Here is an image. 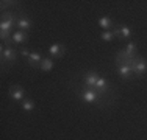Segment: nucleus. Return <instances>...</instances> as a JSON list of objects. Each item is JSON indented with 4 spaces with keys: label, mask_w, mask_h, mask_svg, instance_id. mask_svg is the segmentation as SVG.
Wrapping results in <instances>:
<instances>
[{
    "label": "nucleus",
    "mask_w": 147,
    "mask_h": 140,
    "mask_svg": "<svg viewBox=\"0 0 147 140\" xmlns=\"http://www.w3.org/2000/svg\"><path fill=\"white\" fill-rule=\"evenodd\" d=\"M78 98L83 101V103H88V104H99V106H102L100 103H103L105 101V97L103 93L100 92H96V90H91V89H86V87H78V89L75 90Z\"/></svg>",
    "instance_id": "nucleus-1"
},
{
    "label": "nucleus",
    "mask_w": 147,
    "mask_h": 140,
    "mask_svg": "<svg viewBox=\"0 0 147 140\" xmlns=\"http://www.w3.org/2000/svg\"><path fill=\"white\" fill-rule=\"evenodd\" d=\"M17 20H19V17L14 11H3L2 20H0V31H11L13 33V28L16 27Z\"/></svg>",
    "instance_id": "nucleus-2"
},
{
    "label": "nucleus",
    "mask_w": 147,
    "mask_h": 140,
    "mask_svg": "<svg viewBox=\"0 0 147 140\" xmlns=\"http://www.w3.org/2000/svg\"><path fill=\"white\" fill-rule=\"evenodd\" d=\"M131 70H133V75L138 76V78L144 76L146 72H147V59L142 58L141 55L135 56V59H133V64H131Z\"/></svg>",
    "instance_id": "nucleus-3"
},
{
    "label": "nucleus",
    "mask_w": 147,
    "mask_h": 140,
    "mask_svg": "<svg viewBox=\"0 0 147 140\" xmlns=\"http://www.w3.org/2000/svg\"><path fill=\"white\" fill-rule=\"evenodd\" d=\"M100 75L94 70H89V72H85L82 75V87H86V89H91V90H96V86H97V81H99Z\"/></svg>",
    "instance_id": "nucleus-4"
},
{
    "label": "nucleus",
    "mask_w": 147,
    "mask_h": 140,
    "mask_svg": "<svg viewBox=\"0 0 147 140\" xmlns=\"http://www.w3.org/2000/svg\"><path fill=\"white\" fill-rule=\"evenodd\" d=\"M0 56H2V64H13V62H16L17 56H19V51L16 50L14 47H6L5 44H2V47H0Z\"/></svg>",
    "instance_id": "nucleus-5"
},
{
    "label": "nucleus",
    "mask_w": 147,
    "mask_h": 140,
    "mask_svg": "<svg viewBox=\"0 0 147 140\" xmlns=\"http://www.w3.org/2000/svg\"><path fill=\"white\" fill-rule=\"evenodd\" d=\"M8 95L13 101H16V103H22L27 98L25 97V89H24L22 86H19V84H11V86L8 87Z\"/></svg>",
    "instance_id": "nucleus-6"
},
{
    "label": "nucleus",
    "mask_w": 147,
    "mask_h": 140,
    "mask_svg": "<svg viewBox=\"0 0 147 140\" xmlns=\"http://www.w3.org/2000/svg\"><path fill=\"white\" fill-rule=\"evenodd\" d=\"M66 53V45L64 44H52L47 48V56L52 59H59Z\"/></svg>",
    "instance_id": "nucleus-7"
},
{
    "label": "nucleus",
    "mask_w": 147,
    "mask_h": 140,
    "mask_svg": "<svg viewBox=\"0 0 147 140\" xmlns=\"http://www.w3.org/2000/svg\"><path fill=\"white\" fill-rule=\"evenodd\" d=\"M113 31H114L116 39H119V41H128L131 37V28L128 25H124V23H122V25L114 27Z\"/></svg>",
    "instance_id": "nucleus-8"
},
{
    "label": "nucleus",
    "mask_w": 147,
    "mask_h": 140,
    "mask_svg": "<svg viewBox=\"0 0 147 140\" xmlns=\"http://www.w3.org/2000/svg\"><path fill=\"white\" fill-rule=\"evenodd\" d=\"M42 59H44V58H42V55H41V51L34 50V51H31L30 56L27 58V64H28L31 69H39Z\"/></svg>",
    "instance_id": "nucleus-9"
},
{
    "label": "nucleus",
    "mask_w": 147,
    "mask_h": 140,
    "mask_svg": "<svg viewBox=\"0 0 147 140\" xmlns=\"http://www.w3.org/2000/svg\"><path fill=\"white\" fill-rule=\"evenodd\" d=\"M97 25H99V28H102L103 31H110V30H113L114 27V20L111 19L110 16H102L99 20H97Z\"/></svg>",
    "instance_id": "nucleus-10"
},
{
    "label": "nucleus",
    "mask_w": 147,
    "mask_h": 140,
    "mask_svg": "<svg viewBox=\"0 0 147 140\" xmlns=\"http://www.w3.org/2000/svg\"><path fill=\"white\" fill-rule=\"evenodd\" d=\"M11 41H13V45H16V44H25V42H28V33L17 30V31L13 33Z\"/></svg>",
    "instance_id": "nucleus-11"
},
{
    "label": "nucleus",
    "mask_w": 147,
    "mask_h": 140,
    "mask_svg": "<svg viewBox=\"0 0 147 140\" xmlns=\"http://www.w3.org/2000/svg\"><path fill=\"white\" fill-rule=\"evenodd\" d=\"M16 28H19V31H25V33H28V31L31 30V20L28 19V17H25V16H20L19 20H17V23H16Z\"/></svg>",
    "instance_id": "nucleus-12"
},
{
    "label": "nucleus",
    "mask_w": 147,
    "mask_h": 140,
    "mask_svg": "<svg viewBox=\"0 0 147 140\" xmlns=\"http://www.w3.org/2000/svg\"><path fill=\"white\" fill-rule=\"evenodd\" d=\"M117 75L121 76V78H124V79H131V76H133V70H131V65H117Z\"/></svg>",
    "instance_id": "nucleus-13"
},
{
    "label": "nucleus",
    "mask_w": 147,
    "mask_h": 140,
    "mask_svg": "<svg viewBox=\"0 0 147 140\" xmlns=\"http://www.w3.org/2000/svg\"><path fill=\"white\" fill-rule=\"evenodd\" d=\"M53 67H55V62H53V59L52 58H44L42 59V62H41V65H39V70L41 72H52V70H53Z\"/></svg>",
    "instance_id": "nucleus-14"
},
{
    "label": "nucleus",
    "mask_w": 147,
    "mask_h": 140,
    "mask_svg": "<svg viewBox=\"0 0 147 140\" xmlns=\"http://www.w3.org/2000/svg\"><path fill=\"white\" fill-rule=\"evenodd\" d=\"M124 50H125V53L127 55H130V56H138V45H136V42H127V45L124 47Z\"/></svg>",
    "instance_id": "nucleus-15"
},
{
    "label": "nucleus",
    "mask_w": 147,
    "mask_h": 140,
    "mask_svg": "<svg viewBox=\"0 0 147 140\" xmlns=\"http://www.w3.org/2000/svg\"><path fill=\"white\" fill-rule=\"evenodd\" d=\"M20 107H22L25 112H31V111H34L36 109V103H34L31 98H25V100L20 103Z\"/></svg>",
    "instance_id": "nucleus-16"
},
{
    "label": "nucleus",
    "mask_w": 147,
    "mask_h": 140,
    "mask_svg": "<svg viewBox=\"0 0 147 140\" xmlns=\"http://www.w3.org/2000/svg\"><path fill=\"white\" fill-rule=\"evenodd\" d=\"M100 39H102L103 42H113L114 39H116V36H114V31L110 30V31H102L100 33Z\"/></svg>",
    "instance_id": "nucleus-17"
},
{
    "label": "nucleus",
    "mask_w": 147,
    "mask_h": 140,
    "mask_svg": "<svg viewBox=\"0 0 147 140\" xmlns=\"http://www.w3.org/2000/svg\"><path fill=\"white\" fill-rule=\"evenodd\" d=\"M8 6H9V8H11V6H17V3L16 2H2V13L5 11Z\"/></svg>",
    "instance_id": "nucleus-18"
},
{
    "label": "nucleus",
    "mask_w": 147,
    "mask_h": 140,
    "mask_svg": "<svg viewBox=\"0 0 147 140\" xmlns=\"http://www.w3.org/2000/svg\"><path fill=\"white\" fill-rule=\"evenodd\" d=\"M30 53H31V51L28 50V48H25V47H22V48L19 50V55L25 56V58H28V56H30Z\"/></svg>",
    "instance_id": "nucleus-19"
}]
</instances>
